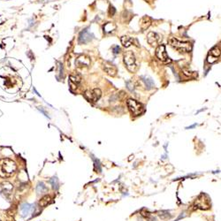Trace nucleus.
Returning a JSON list of instances; mask_svg holds the SVG:
<instances>
[{"instance_id": "obj_20", "label": "nucleus", "mask_w": 221, "mask_h": 221, "mask_svg": "<svg viewBox=\"0 0 221 221\" xmlns=\"http://www.w3.org/2000/svg\"><path fill=\"white\" fill-rule=\"evenodd\" d=\"M113 52L115 53V54H117V53H120V47L119 46H115L114 47V49H113Z\"/></svg>"}, {"instance_id": "obj_5", "label": "nucleus", "mask_w": 221, "mask_h": 221, "mask_svg": "<svg viewBox=\"0 0 221 221\" xmlns=\"http://www.w3.org/2000/svg\"><path fill=\"white\" fill-rule=\"evenodd\" d=\"M101 96H102V92H101L99 88H94V89H91V90H87L84 93L85 98L88 100V102H91V103H96L101 97Z\"/></svg>"}, {"instance_id": "obj_14", "label": "nucleus", "mask_w": 221, "mask_h": 221, "mask_svg": "<svg viewBox=\"0 0 221 221\" xmlns=\"http://www.w3.org/2000/svg\"><path fill=\"white\" fill-rule=\"evenodd\" d=\"M104 69H105V72L110 76H115L116 75L117 68L115 66L110 65V64H105V66H104Z\"/></svg>"}, {"instance_id": "obj_12", "label": "nucleus", "mask_w": 221, "mask_h": 221, "mask_svg": "<svg viewBox=\"0 0 221 221\" xmlns=\"http://www.w3.org/2000/svg\"><path fill=\"white\" fill-rule=\"evenodd\" d=\"M21 213L24 217H27L29 214H31L35 210V206L33 205H29V204H24L21 205Z\"/></svg>"}, {"instance_id": "obj_4", "label": "nucleus", "mask_w": 221, "mask_h": 221, "mask_svg": "<svg viewBox=\"0 0 221 221\" xmlns=\"http://www.w3.org/2000/svg\"><path fill=\"white\" fill-rule=\"evenodd\" d=\"M127 106L130 112L134 116H140L144 112L143 105L136 100L132 99V98L127 100Z\"/></svg>"}, {"instance_id": "obj_11", "label": "nucleus", "mask_w": 221, "mask_h": 221, "mask_svg": "<svg viewBox=\"0 0 221 221\" xmlns=\"http://www.w3.org/2000/svg\"><path fill=\"white\" fill-rule=\"evenodd\" d=\"M147 40L151 46H156L159 42V35L154 32H149L147 35Z\"/></svg>"}, {"instance_id": "obj_3", "label": "nucleus", "mask_w": 221, "mask_h": 221, "mask_svg": "<svg viewBox=\"0 0 221 221\" xmlns=\"http://www.w3.org/2000/svg\"><path fill=\"white\" fill-rule=\"evenodd\" d=\"M124 63L130 72H135L138 68V65L136 64L135 56L133 53V51H127L124 53Z\"/></svg>"}, {"instance_id": "obj_10", "label": "nucleus", "mask_w": 221, "mask_h": 221, "mask_svg": "<svg viewBox=\"0 0 221 221\" xmlns=\"http://www.w3.org/2000/svg\"><path fill=\"white\" fill-rule=\"evenodd\" d=\"M205 195H201L200 196L198 197V199L195 201V205H197V207L200 208V209H208L209 206H210V204H209V200H205L204 198Z\"/></svg>"}, {"instance_id": "obj_19", "label": "nucleus", "mask_w": 221, "mask_h": 221, "mask_svg": "<svg viewBox=\"0 0 221 221\" xmlns=\"http://www.w3.org/2000/svg\"><path fill=\"white\" fill-rule=\"evenodd\" d=\"M50 183H51V185H52V188L57 190L58 188H59V181H58L57 177H53V178L50 180Z\"/></svg>"}, {"instance_id": "obj_16", "label": "nucleus", "mask_w": 221, "mask_h": 221, "mask_svg": "<svg viewBox=\"0 0 221 221\" xmlns=\"http://www.w3.org/2000/svg\"><path fill=\"white\" fill-rule=\"evenodd\" d=\"M50 200H51V198H50V195H44V197L40 200V202H39V205H40L41 207H45V206H47V205L50 204Z\"/></svg>"}, {"instance_id": "obj_9", "label": "nucleus", "mask_w": 221, "mask_h": 221, "mask_svg": "<svg viewBox=\"0 0 221 221\" xmlns=\"http://www.w3.org/2000/svg\"><path fill=\"white\" fill-rule=\"evenodd\" d=\"M75 64L78 67H84V66H88L90 65V59L87 56L82 55L78 57L77 59L75 61Z\"/></svg>"}, {"instance_id": "obj_18", "label": "nucleus", "mask_w": 221, "mask_h": 221, "mask_svg": "<svg viewBox=\"0 0 221 221\" xmlns=\"http://www.w3.org/2000/svg\"><path fill=\"white\" fill-rule=\"evenodd\" d=\"M36 191L38 194H42V193H45L48 191V188L44 185L43 182L38 183L37 185V188H36Z\"/></svg>"}, {"instance_id": "obj_1", "label": "nucleus", "mask_w": 221, "mask_h": 221, "mask_svg": "<svg viewBox=\"0 0 221 221\" xmlns=\"http://www.w3.org/2000/svg\"><path fill=\"white\" fill-rule=\"evenodd\" d=\"M17 170V166L14 161L9 158L0 160V176L3 178L12 176Z\"/></svg>"}, {"instance_id": "obj_6", "label": "nucleus", "mask_w": 221, "mask_h": 221, "mask_svg": "<svg viewBox=\"0 0 221 221\" xmlns=\"http://www.w3.org/2000/svg\"><path fill=\"white\" fill-rule=\"evenodd\" d=\"M156 56L158 57V59L159 60L163 61V62H166V61L168 60L169 58H168V55L166 53V46L164 44H160L157 48V50H156Z\"/></svg>"}, {"instance_id": "obj_17", "label": "nucleus", "mask_w": 221, "mask_h": 221, "mask_svg": "<svg viewBox=\"0 0 221 221\" xmlns=\"http://www.w3.org/2000/svg\"><path fill=\"white\" fill-rule=\"evenodd\" d=\"M81 81H82V77H81L80 74L75 73V74H72V75H70V82H71L72 83H73V84L78 85L79 83L81 82Z\"/></svg>"}, {"instance_id": "obj_7", "label": "nucleus", "mask_w": 221, "mask_h": 221, "mask_svg": "<svg viewBox=\"0 0 221 221\" xmlns=\"http://www.w3.org/2000/svg\"><path fill=\"white\" fill-rule=\"evenodd\" d=\"M219 56H220L219 48L214 47V48H213L212 50H210V51L209 52V55H208V58H207V61H208L210 64L216 63L217 61L219 60Z\"/></svg>"}, {"instance_id": "obj_15", "label": "nucleus", "mask_w": 221, "mask_h": 221, "mask_svg": "<svg viewBox=\"0 0 221 221\" xmlns=\"http://www.w3.org/2000/svg\"><path fill=\"white\" fill-rule=\"evenodd\" d=\"M133 38L129 37V36H122L121 37V43L123 44L124 47L128 48L129 46H131L133 44Z\"/></svg>"}, {"instance_id": "obj_2", "label": "nucleus", "mask_w": 221, "mask_h": 221, "mask_svg": "<svg viewBox=\"0 0 221 221\" xmlns=\"http://www.w3.org/2000/svg\"><path fill=\"white\" fill-rule=\"evenodd\" d=\"M169 44L175 50H180L181 52H189L192 50V45L188 42H181L174 37L169 39Z\"/></svg>"}, {"instance_id": "obj_8", "label": "nucleus", "mask_w": 221, "mask_h": 221, "mask_svg": "<svg viewBox=\"0 0 221 221\" xmlns=\"http://www.w3.org/2000/svg\"><path fill=\"white\" fill-rule=\"evenodd\" d=\"M12 188H13L12 184L8 182V181H5V182L0 184V192L2 195H4L6 196H8V195H11Z\"/></svg>"}, {"instance_id": "obj_13", "label": "nucleus", "mask_w": 221, "mask_h": 221, "mask_svg": "<svg viewBox=\"0 0 221 221\" xmlns=\"http://www.w3.org/2000/svg\"><path fill=\"white\" fill-rule=\"evenodd\" d=\"M150 25H151V19L149 17L144 16L140 20V27L143 30L147 29Z\"/></svg>"}]
</instances>
